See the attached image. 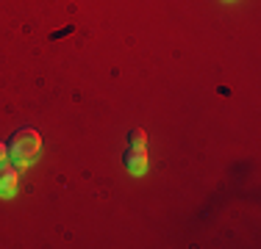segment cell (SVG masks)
Wrapping results in <instances>:
<instances>
[{"label":"cell","mask_w":261,"mask_h":249,"mask_svg":"<svg viewBox=\"0 0 261 249\" xmlns=\"http://www.w3.org/2000/svg\"><path fill=\"white\" fill-rule=\"evenodd\" d=\"M125 169L130 174H145V169H147V152H145V147H128V152H125Z\"/></svg>","instance_id":"3"},{"label":"cell","mask_w":261,"mask_h":249,"mask_svg":"<svg viewBox=\"0 0 261 249\" xmlns=\"http://www.w3.org/2000/svg\"><path fill=\"white\" fill-rule=\"evenodd\" d=\"M20 172L14 164H0V197H14L20 189Z\"/></svg>","instance_id":"2"},{"label":"cell","mask_w":261,"mask_h":249,"mask_svg":"<svg viewBox=\"0 0 261 249\" xmlns=\"http://www.w3.org/2000/svg\"><path fill=\"white\" fill-rule=\"evenodd\" d=\"M42 152V136L34 128H20L9 141V155L14 161L17 169H25L28 164H34Z\"/></svg>","instance_id":"1"},{"label":"cell","mask_w":261,"mask_h":249,"mask_svg":"<svg viewBox=\"0 0 261 249\" xmlns=\"http://www.w3.org/2000/svg\"><path fill=\"white\" fill-rule=\"evenodd\" d=\"M145 144H147V133H145V130L136 128V130H130V133H128V147H145Z\"/></svg>","instance_id":"4"},{"label":"cell","mask_w":261,"mask_h":249,"mask_svg":"<svg viewBox=\"0 0 261 249\" xmlns=\"http://www.w3.org/2000/svg\"><path fill=\"white\" fill-rule=\"evenodd\" d=\"M6 161H11V155H9V144H6V141H0V164H6Z\"/></svg>","instance_id":"5"}]
</instances>
